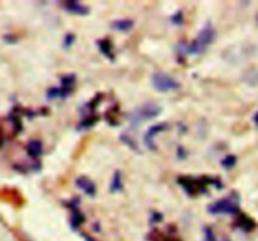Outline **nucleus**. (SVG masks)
Instances as JSON below:
<instances>
[{
    "mask_svg": "<svg viewBox=\"0 0 258 241\" xmlns=\"http://www.w3.org/2000/svg\"><path fill=\"white\" fill-rule=\"evenodd\" d=\"M216 35H217L216 29H214V27L211 24V23H208V24H207L206 27L198 33L196 39H194L190 44L186 45L185 52L191 55L203 53L209 45L213 44V42L216 40Z\"/></svg>",
    "mask_w": 258,
    "mask_h": 241,
    "instance_id": "f257e3e1",
    "label": "nucleus"
},
{
    "mask_svg": "<svg viewBox=\"0 0 258 241\" xmlns=\"http://www.w3.org/2000/svg\"><path fill=\"white\" fill-rule=\"evenodd\" d=\"M208 211L213 215H234L239 213V201L234 196L216 201L208 206Z\"/></svg>",
    "mask_w": 258,
    "mask_h": 241,
    "instance_id": "f03ea898",
    "label": "nucleus"
},
{
    "mask_svg": "<svg viewBox=\"0 0 258 241\" xmlns=\"http://www.w3.org/2000/svg\"><path fill=\"white\" fill-rule=\"evenodd\" d=\"M161 112V107L160 105L155 104V103H145L141 107H139L138 109L134 110L128 118H130L131 123L134 125H139L143 120H148V119H153V118L158 117Z\"/></svg>",
    "mask_w": 258,
    "mask_h": 241,
    "instance_id": "7ed1b4c3",
    "label": "nucleus"
},
{
    "mask_svg": "<svg viewBox=\"0 0 258 241\" xmlns=\"http://www.w3.org/2000/svg\"><path fill=\"white\" fill-rule=\"evenodd\" d=\"M151 83H153L154 88L161 93L171 92V90L179 89L180 84H179L178 79L170 74H166L164 72H155L151 77Z\"/></svg>",
    "mask_w": 258,
    "mask_h": 241,
    "instance_id": "20e7f679",
    "label": "nucleus"
},
{
    "mask_svg": "<svg viewBox=\"0 0 258 241\" xmlns=\"http://www.w3.org/2000/svg\"><path fill=\"white\" fill-rule=\"evenodd\" d=\"M178 183L189 195H196L199 191L204 192L207 188V182H203L202 180H194V178L188 177V176H181V177H179Z\"/></svg>",
    "mask_w": 258,
    "mask_h": 241,
    "instance_id": "39448f33",
    "label": "nucleus"
},
{
    "mask_svg": "<svg viewBox=\"0 0 258 241\" xmlns=\"http://www.w3.org/2000/svg\"><path fill=\"white\" fill-rule=\"evenodd\" d=\"M168 128H169V125L166 122L158 123V125L151 126V127L146 131L145 136H144V142H145L146 147H148L149 150L155 151L156 145H155V141H154V138H155L159 133H161V132H164V131L168 130Z\"/></svg>",
    "mask_w": 258,
    "mask_h": 241,
    "instance_id": "423d86ee",
    "label": "nucleus"
},
{
    "mask_svg": "<svg viewBox=\"0 0 258 241\" xmlns=\"http://www.w3.org/2000/svg\"><path fill=\"white\" fill-rule=\"evenodd\" d=\"M76 185H77L78 188L85 191L86 195L91 196V197H95L96 196V185L95 182H92V180H90L88 177H85V176H81L76 180Z\"/></svg>",
    "mask_w": 258,
    "mask_h": 241,
    "instance_id": "0eeeda50",
    "label": "nucleus"
},
{
    "mask_svg": "<svg viewBox=\"0 0 258 241\" xmlns=\"http://www.w3.org/2000/svg\"><path fill=\"white\" fill-rule=\"evenodd\" d=\"M63 8H64L68 13L76 15H87L88 13H90V9H88L86 5L81 4L80 2H75V0L64 2L63 3Z\"/></svg>",
    "mask_w": 258,
    "mask_h": 241,
    "instance_id": "6e6552de",
    "label": "nucleus"
},
{
    "mask_svg": "<svg viewBox=\"0 0 258 241\" xmlns=\"http://www.w3.org/2000/svg\"><path fill=\"white\" fill-rule=\"evenodd\" d=\"M76 206H77V203H75V205L70 203V207L72 208V215H71V225H72L75 228H77V227H80L83 222H85V216H83V213L81 212V211L78 210Z\"/></svg>",
    "mask_w": 258,
    "mask_h": 241,
    "instance_id": "1a4fd4ad",
    "label": "nucleus"
},
{
    "mask_svg": "<svg viewBox=\"0 0 258 241\" xmlns=\"http://www.w3.org/2000/svg\"><path fill=\"white\" fill-rule=\"evenodd\" d=\"M111 28H112V29H115L116 32L127 33V32H130V30L134 28V22H133V20H130V19L115 20V22L111 24Z\"/></svg>",
    "mask_w": 258,
    "mask_h": 241,
    "instance_id": "9d476101",
    "label": "nucleus"
},
{
    "mask_svg": "<svg viewBox=\"0 0 258 241\" xmlns=\"http://www.w3.org/2000/svg\"><path fill=\"white\" fill-rule=\"evenodd\" d=\"M27 151H28V155L33 158H37L42 155L43 152V145L40 141L38 140H33L28 143L27 146Z\"/></svg>",
    "mask_w": 258,
    "mask_h": 241,
    "instance_id": "9b49d317",
    "label": "nucleus"
},
{
    "mask_svg": "<svg viewBox=\"0 0 258 241\" xmlns=\"http://www.w3.org/2000/svg\"><path fill=\"white\" fill-rule=\"evenodd\" d=\"M97 47L100 48L101 53H102L105 57H107L108 59L113 60L115 57H113V45L110 40H98Z\"/></svg>",
    "mask_w": 258,
    "mask_h": 241,
    "instance_id": "f8f14e48",
    "label": "nucleus"
},
{
    "mask_svg": "<svg viewBox=\"0 0 258 241\" xmlns=\"http://www.w3.org/2000/svg\"><path fill=\"white\" fill-rule=\"evenodd\" d=\"M237 226H238L239 228H242L243 231H251V230H253L254 226H256V223H254V221L252 220L251 217H248L247 215L241 213L238 217V220H237Z\"/></svg>",
    "mask_w": 258,
    "mask_h": 241,
    "instance_id": "ddd939ff",
    "label": "nucleus"
},
{
    "mask_svg": "<svg viewBox=\"0 0 258 241\" xmlns=\"http://www.w3.org/2000/svg\"><path fill=\"white\" fill-rule=\"evenodd\" d=\"M71 92H72V89H68V88H64V87L50 88V89L47 92V97L49 98V99L64 98V97H67Z\"/></svg>",
    "mask_w": 258,
    "mask_h": 241,
    "instance_id": "4468645a",
    "label": "nucleus"
},
{
    "mask_svg": "<svg viewBox=\"0 0 258 241\" xmlns=\"http://www.w3.org/2000/svg\"><path fill=\"white\" fill-rule=\"evenodd\" d=\"M123 185H122V175H121L120 171H116L115 175L112 177V182L110 185V190L112 193H117L120 191H122Z\"/></svg>",
    "mask_w": 258,
    "mask_h": 241,
    "instance_id": "2eb2a0df",
    "label": "nucleus"
},
{
    "mask_svg": "<svg viewBox=\"0 0 258 241\" xmlns=\"http://www.w3.org/2000/svg\"><path fill=\"white\" fill-rule=\"evenodd\" d=\"M98 120V117L97 115H88L87 118H85V119L82 120V122L80 123V126H78V130H87V128H91L92 126L96 125V122Z\"/></svg>",
    "mask_w": 258,
    "mask_h": 241,
    "instance_id": "dca6fc26",
    "label": "nucleus"
},
{
    "mask_svg": "<svg viewBox=\"0 0 258 241\" xmlns=\"http://www.w3.org/2000/svg\"><path fill=\"white\" fill-rule=\"evenodd\" d=\"M221 163L224 168H227V170H231V168H233L234 166L237 165V157L234 155H228V156H226L223 160H222Z\"/></svg>",
    "mask_w": 258,
    "mask_h": 241,
    "instance_id": "f3484780",
    "label": "nucleus"
},
{
    "mask_svg": "<svg viewBox=\"0 0 258 241\" xmlns=\"http://www.w3.org/2000/svg\"><path fill=\"white\" fill-rule=\"evenodd\" d=\"M75 84H76V77L73 74H70L62 78V85H60V87H64V88H68V89L73 90Z\"/></svg>",
    "mask_w": 258,
    "mask_h": 241,
    "instance_id": "a211bd4d",
    "label": "nucleus"
},
{
    "mask_svg": "<svg viewBox=\"0 0 258 241\" xmlns=\"http://www.w3.org/2000/svg\"><path fill=\"white\" fill-rule=\"evenodd\" d=\"M75 40H76L75 34H72V33H68V34L64 37V43H63V45H64V48H71L72 47L73 43H75Z\"/></svg>",
    "mask_w": 258,
    "mask_h": 241,
    "instance_id": "6ab92c4d",
    "label": "nucleus"
},
{
    "mask_svg": "<svg viewBox=\"0 0 258 241\" xmlns=\"http://www.w3.org/2000/svg\"><path fill=\"white\" fill-rule=\"evenodd\" d=\"M171 22H173L174 24H176V25H181V24H183V22H184L183 13H181V12L176 13V14L174 15L173 18H171Z\"/></svg>",
    "mask_w": 258,
    "mask_h": 241,
    "instance_id": "aec40b11",
    "label": "nucleus"
},
{
    "mask_svg": "<svg viewBox=\"0 0 258 241\" xmlns=\"http://www.w3.org/2000/svg\"><path fill=\"white\" fill-rule=\"evenodd\" d=\"M121 140L123 141V143H126V145L127 146H130V148H133V150H138V148H136V143L134 142L133 141V138H130V137H127V136H121Z\"/></svg>",
    "mask_w": 258,
    "mask_h": 241,
    "instance_id": "412c9836",
    "label": "nucleus"
},
{
    "mask_svg": "<svg viewBox=\"0 0 258 241\" xmlns=\"http://www.w3.org/2000/svg\"><path fill=\"white\" fill-rule=\"evenodd\" d=\"M206 241H218L217 240L216 235L212 231V228H207L206 230ZM223 241H229V240H223Z\"/></svg>",
    "mask_w": 258,
    "mask_h": 241,
    "instance_id": "4be33fe9",
    "label": "nucleus"
},
{
    "mask_svg": "<svg viewBox=\"0 0 258 241\" xmlns=\"http://www.w3.org/2000/svg\"><path fill=\"white\" fill-rule=\"evenodd\" d=\"M153 218H154L153 221H160L161 218H163V216L158 212H153Z\"/></svg>",
    "mask_w": 258,
    "mask_h": 241,
    "instance_id": "5701e85b",
    "label": "nucleus"
},
{
    "mask_svg": "<svg viewBox=\"0 0 258 241\" xmlns=\"http://www.w3.org/2000/svg\"><path fill=\"white\" fill-rule=\"evenodd\" d=\"M253 122H254V125H256L258 127V110H257L256 114H254V117H253Z\"/></svg>",
    "mask_w": 258,
    "mask_h": 241,
    "instance_id": "b1692460",
    "label": "nucleus"
}]
</instances>
